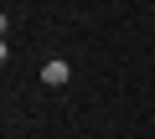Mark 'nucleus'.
<instances>
[{
	"instance_id": "f257e3e1",
	"label": "nucleus",
	"mask_w": 155,
	"mask_h": 139,
	"mask_svg": "<svg viewBox=\"0 0 155 139\" xmlns=\"http://www.w3.org/2000/svg\"><path fill=\"white\" fill-rule=\"evenodd\" d=\"M67 77H72V67H67V62H62V57H52V62H47V67H41V83H52V88H62V83H67Z\"/></svg>"
}]
</instances>
